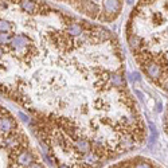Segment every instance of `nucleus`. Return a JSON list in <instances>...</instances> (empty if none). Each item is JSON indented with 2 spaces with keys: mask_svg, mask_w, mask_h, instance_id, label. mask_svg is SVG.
<instances>
[{
  "mask_svg": "<svg viewBox=\"0 0 168 168\" xmlns=\"http://www.w3.org/2000/svg\"><path fill=\"white\" fill-rule=\"evenodd\" d=\"M141 38H140L139 35H130L129 36V46H130V49L132 50H135V51H136L137 49H139L140 46H141Z\"/></svg>",
  "mask_w": 168,
  "mask_h": 168,
  "instance_id": "nucleus-3",
  "label": "nucleus"
},
{
  "mask_svg": "<svg viewBox=\"0 0 168 168\" xmlns=\"http://www.w3.org/2000/svg\"><path fill=\"white\" fill-rule=\"evenodd\" d=\"M36 161L16 119L0 105V168H27Z\"/></svg>",
  "mask_w": 168,
  "mask_h": 168,
  "instance_id": "nucleus-1",
  "label": "nucleus"
},
{
  "mask_svg": "<svg viewBox=\"0 0 168 168\" xmlns=\"http://www.w3.org/2000/svg\"><path fill=\"white\" fill-rule=\"evenodd\" d=\"M149 129H151V139H149V143H148V147H152V144H153L157 139V132H156V128H155V125L152 124V122H149Z\"/></svg>",
  "mask_w": 168,
  "mask_h": 168,
  "instance_id": "nucleus-4",
  "label": "nucleus"
},
{
  "mask_svg": "<svg viewBox=\"0 0 168 168\" xmlns=\"http://www.w3.org/2000/svg\"><path fill=\"white\" fill-rule=\"evenodd\" d=\"M133 1H135V0H127L128 4H133Z\"/></svg>",
  "mask_w": 168,
  "mask_h": 168,
  "instance_id": "nucleus-6",
  "label": "nucleus"
},
{
  "mask_svg": "<svg viewBox=\"0 0 168 168\" xmlns=\"http://www.w3.org/2000/svg\"><path fill=\"white\" fill-rule=\"evenodd\" d=\"M145 71L149 76V78L156 79V81L161 76V67L156 62H148V65H145Z\"/></svg>",
  "mask_w": 168,
  "mask_h": 168,
  "instance_id": "nucleus-2",
  "label": "nucleus"
},
{
  "mask_svg": "<svg viewBox=\"0 0 168 168\" xmlns=\"http://www.w3.org/2000/svg\"><path fill=\"white\" fill-rule=\"evenodd\" d=\"M135 168H151V165L147 164V163H139V164H137Z\"/></svg>",
  "mask_w": 168,
  "mask_h": 168,
  "instance_id": "nucleus-5",
  "label": "nucleus"
}]
</instances>
